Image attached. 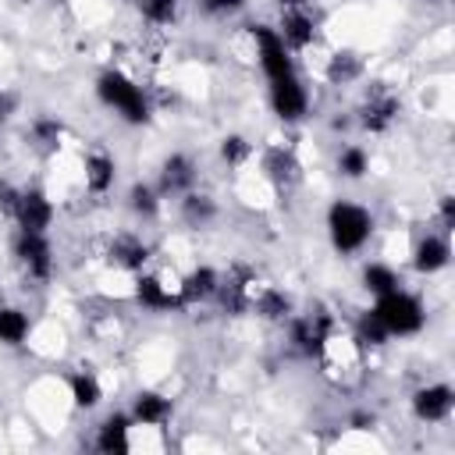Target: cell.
<instances>
[{
	"label": "cell",
	"instance_id": "484cf974",
	"mask_svg": "<svg viewBox=\"0 0 455 455\" xmlns=\"http://www.w3.org/2000/svg\"><path fill=\"white\" fill-rule=\"evenodd\" d=\"M267 174H270L277 185H291V181L299 178V164H295V156H291V153L274 149V153L267 156Z\"/></svg>",
	"mask_w": 455,
	"mask_h": 455
},
{
	"label": "cell",
	"instance_id": "8fae6325",
	"mask_svg": "<svg viewBox=\"0 0 455 455\" xmlns=\"http://www.w3.org/2000/svg\"><path fill=\"white\" fill-rule=\"evenodd\" d=\"M291 341L302 355H323L331 341V320L327 316H299L291 320Z\"/></svg>",
	"mask_w": 455,
	"mask_h": 455
},
{
	"label": "cell",
	"instance_id": "8992f818",
	"mask_svg": "<svg viewBox=\"0 0 455 455\" xmlns=\"http://www.w3.org/2000/svg\"><path fill=\"white\" fill-rule=\"evenodd\" d=\"M270 107L281 121H299L309 110V92L295 71L284 78H270Z\"/></svg>",
	"mask_w": 455,
	"mask_h": 455
},
{
	"label": "cell",
	"instance_id": "5b68a950",
	"mask_svg": "<svg viewBox=\"0 0 455 455\" xmlns=\"http://www.w3.org/2000/svg\"><path fill=\"white\" fill-rule=\"evenodd\" d=\"M14 256L28 270V277H36V281H46L53 274V249L46 242V231H21L18 228Z\"/></svg>",
	"mask_w": 455,
	"mask_h": 455
},
{
	"label": "cell",
	"instance_id": "9c48e42d",
	"mask_svg": "<svg viewBox=\"0 0 455 455\" xmlns=\"http://www.w3.org/2000/svg\"><path fill=\"white\" fill-rule=\"evenodd\" d=\"M398 110H402L398 96H391L387 89H373V92L366 96V103L359 107V124H363L366 132H387L391 121L398 117Z\"/></svg>",
	"mask_w": 455,
	"mask_h": 455
},
{
	"label": "cell",
	"instance_id": "f546056e",
	"mask_svg": "<svg viewBox=\"0 0 455 455\" xmlns=\"http://www.w3.org/2000/svg\"><path fill=\"white\" fill-rule=\"evenodd\" d=\"M142 14L153 25H171L178 18V0H142Z\"/></svg>",
	"mask_w": 455,
	"mask_h": 455
},
{
	"label": "cell",
	"instance_id": "d4e9b609",
	"mask_svg": "<svg viewBox=\"0 0 455 455\" xmlns=\"http://www.w3.org/2000/svg\"><path fill=\"white\" fill-rule=\"evenodd\" d=\"M370 171V156H366V149L363 146H345L341 153H338V174L341 178H363Z\"/></svg>",
	"mask_w": 455,
	"mask_h": 455
},
{
	"label": "cell",
	"instance_id": "3957f363",
	"mask_svg": "<svg viewBox=\"0 0 455 455\" xmlns=\"http://www.w3.org/2000/svg\"><path fill=\"white\" fill-rule=\"evenodd\" d=\"M373 313L380 316V323L387 327V334H416V331L423 327V320H427V313H423L419 299H416V295H409L402 284H398L395 291L377 295Z\"/></svg>",
	"mask_w": 455,
	"mask_h": 455
},
{
	"label": "cell",
	"instance_id": "d6986e66",
	"mask_svg": "<svg viewBox=\"0 0 455 455\" xmlns=\"http://www.w3.org/2000/svg\"><path fill=\"white\" fill-rule=\"evenodd\" d=\"M217 217V203L206 192H185L181 196V220L192 228H206Z\"/></svg>",
	"mask_w": 455,
	"mask_h": 455
},
{
	"label": "cell",
	"instance_id": "4dcf8cb0",
	"mask_svg": "<svg viewBox=\"0 0 455 455\" xmlns=\"http://www.w3.org/2000/svg\"><path fill=\"white\" fill-rule=\"evenodd\" d=\"M359 57L355 53H338L334 60H331V68H327V78L331 82H352L355 75H359Z\"/></svg>",
	"mask_w": 455,
	"mask_h": 455
},
{
	"label": "cell",
	"instance_id": "9a60e30c",
	"mask_svg": "<svg viewBox=\"0 0 455 455\" xmlns=\"http://www.w3.org/2000/svg\"><path fill=\"white\" fill-rule=\"evenodd\" d=\"M448 256H451V249H448V238H444V235H427V238H419L416 249H412V263H416L419 274H437V270H444V267H448Z\"/></svg>",
	"mask_w": 455,
	"mask_h": 455
},
{
	"label": "cell",
	"instance_id": "277c9868",
	"mask_svg": "<svg viewBox=\"0 0 455 455\" xmlns=\"http://www.w3.org/2000/svg\"><path fill=\"white\" fill-rule=\"evenodd\" d=\"M252 39H256V57H259V68L267 78H284L295 71L291 64V50L284 46L281 32L270 28V25H252Z\"/></svg>",
	"mask_w": 455,
	"mask_h": 455
},
{
	"label": "cell",
	"instance_id": "e575fe53",
	"mask_svg": "<svg viewBox=\"0 0 455 455\" xmlns=\"http://www.w3.org/2000/svg\"><path fill=\"white\" fill-rule=\"evenodd\" d=\"M441 224H444V231L455 228V199H451V196L441 199Z\"/></svg>",
	"mask_w": 455,
	"mask_h": 455
},
{
	"label": "cell",
	"instance_id": "e0dca14e",
	"mask_svg": "<svg viewBox=\"0 0 455 455\" xmlns=\"http://www.w3.org/2000/svg\"><path fill=\"white\" fill-rule=\"evenodd\" d=\"M135 299L146 306V309H171V306H181V295L178 291H171L160 277H153V274H142L139 281H135Z\"/></svg>",
	"mask_w": 455,
	"mask_h": 455
},
{
	"label": "cell",
	"instance_id": "4fadbf2b",
	"mask_svg": "<svg viewBox=\"0 0 455 455\" xmlns=\"http://www.w3.org/2000/svg\"><path fill=\"white\" fill-rule=\"evenodd\" d=\"M96 448L103 455H124L132 448V416L114 412L96 427Z\"/></svg>",
	"mask_w": 455,
	"mask_h": 455
},
{
	"label": "cell",
	"instance_id": "2e32d148",
	"mask_svg": "<svg viewBox=\"0 0 455 455\" xmlns=\"http://www.w3.org/2000/svg\"><path fill=\"white\" fill-rule=\"evenodd\" d=\"M217 288H220V274L213 267H196L178 284V295H181V302H203V299H213Z\"/></svg>",
	"mask_w": 455,
	"mask_h": 455
},
{
	"label": "cell",
	"instance_id": "f1b7e54d",
	"mask_svg": "<svg viewBox=\"0 0 455 455\" xmlns=\"http://www.w3.org/2000/svg\"><path fill=\"white\" fill-rule=\"evenodd\" d=\"M249 153H252V142H249L245 135H224V139H220V156H224V164L238 167V164L249 160Z\"/></svg>",
	"mask_w": 455,
	"mask_h": 455
},
{
	"label": "cell",
	"instance_id": "52a82bcc",
	"mask_svg": "<svg viewBox=\"0 0 455 455\" xmlns=\"http://www.w3.org/2000/svg\"><path fill=\"white\" fill-rule=\"evenodd\" d=\"M11 217L18 220L21 231H46V228L53 224V203H50L46 192H39V188H21L18 206H14Z\"/></svg>",
	"mask_w": 455,
	"mask_h": 455
},
{
	"label": "cell",
	"instance_id": "d590c367",
	"mask_svg": "<svg viewBox=\"0 0 455 455\" xmlns=\"http://www.w3.org/2000/svg\"><path fill=\"white\" fill-rule=\"evenodd\" d=\"M348 423H352L355 430H370V427L377 423V416H373V412H352V419H348Z\"/></svg>",
	"mask_w": 455,
	"mask_h": 455
},
{
	"label": "cell",
	"instance_id": "30bf717a",
	"mask_svg": "<svg viewBox=\"0 0 455 455\" xmlns=\"http://www.w3.org/2000/svg\"><path fill=\"white\" fill-rule=\"evenodd\" d=\"M196 185V160L185 153H171L160 164V196H185Z\"/></svg>",
	"mask_w": 455,
	"mask_h": 455
},
{
	"label": "cell",
	"instance_id": "83f0119b",
	"mask_svg": "<svg viewBox=\"0 0 455 455\" xmlns=\"http://www.w3.org/2000/svg\"><path fill=\"white\" fill-rule=\"evenodd\" d=\"M355 338L366 341V345H384L391 334H387V327L380 323V316H377L373 309H366V313L359 316V323H355Z\"/></svg>",
	"mask_w": 455,
	"mask_h": 455
},
{
	"label": "cell",
	"instance_id": "ba28073f",
	"mask_svg": "<svg viewBox=\"0 0 455 455\" xmlns=\"http://www.w3.org/2000/svg\"><path fill=\"white\" fill-rule=\"evenodd\" d=\"M455 405V391L448 384H427L412 395V412L419 423H444L451 416Z\"/></svg>",
	"mask_w": 455,
	"mask_h": 455
},
{
	"label": "cell",
	"instance_id": "6da1fadb",
	"mask_svg": "<svg viewBox=\"0 0 455 455\" xmlns=\"http://www.w3.org/2000/svg\"><path fill=\"white\" fill-rule=\"evenodd\" d=\"M327 235H331V245L341 252V256H352L359 252L370 235H373V217L370 210H363L359 203H348V199H338L331 210H327Z\"/></svg>",
	"mask_w": 455,
	"mask_h": 455
},
{
	"label": "cell",
	"instance_id": "836d02e7",
	"mask_svg": "<svg viewBox=\"0 0 455 455\" xmlns=\"http://www.w3.org/2000/svg\"><path fill=\"white\" fill-rule=\"evenodd\" d=\"M18 196H21V188H11L7 181H0V210H4V213H14Z\"/></svg>",
	"mask_w": 455,
	"mask_h": 455
},
{
	"label": "cell",
	"instance_id": "8d00e7d4",
	"mask_svg": "<svg viewBox=\"0 0 455 455\" xmlns=\"http://www.w3.org/2000/svg\"><path fill=\"white\" fill-rule=\"evenodd\" d=\"M281 4V11H291V7H306L309 0H277Z\"/></svg>",
	"mask_w": 455,
	"mask_h": 455
},
{
	"label": "cell",
	"instance_id": "cb8c5ba5",
	"mask_svg": "<svg viewBox=\"0 0 455 455\" xmlns=\"http://www.w3.org/2000/svg\"><path fill=\"white\" fill-rule=\"evenodd\" d=\"M128 206H132L135 217L149 220V217H156V210H160V192H156L153 185H146V181H135L132 192H128Z\"/></svg>",
	"mask_w": 455,
	"mask_h": 455
},
{
	"label": "cell",
	"instance_id": "d6a6232c",
	"mask_svg": "<svg viewBox=\"0 0 455 455\" xmlns=\"http://www.w3.org/2000/svg\"><path fill=\"white\" fill-rule=\"evenodd\" d=\"M199 7H203L206 14H213V18H228V14L242 11L245 0H199Z\"/></svg>",
	"mask_w": 455,
	"mask_h": 455
},
{
	"label": "cell",
	"instance_id": "7c38bea8",
	"mask_svg": "<svg viewBox=\"0 0 455 455\" xmlns=\"http://www.w3.org/2000/svg\"><path fill=\"white\" fill-rule=\"evenodd\" d=\"M281 39L288 50H306L313 39H316V18L306 11V7H291L281 14Z\"/></svg>",
	"mask_w": 455,
	"mask_h": 455
},
{
	"label": "cell",
	"instance_id": "5bb4252c",
	"mask_svg": "<svg viewBox=\"0 0 455 455\" xmlns=\"http://www.w3.org/2000/svg\"><path fill=\"white\" fill-rule=\"evenodd\" d=\"M132 423L139 427H164L171 419V398H164L160 391H139L132 398Z\"/></svg>",
	"mask_w": 455,
	"mask_h": 455
},
{
	"label": "cell",
	"instance_id": "1f68e13d",
	"mask_svg": "<svg viewBox=\"0 0 455 455\" xmlns=\"http://www.w3.org/2000/svg\"><path fill=\"white\" fill-rule=\"evenodd\" d=\"M60 132H64V124H60L57 117H36V121H32V135H36V142H43V146H53V142L60 139Z\"/></svg>",
	"mask_w": 455,
	"mask_h": 455
},
{
	"label": "cell",
	"instance_id": "4316f807",
	"mask_svg": "<svg viewBox=\"0 0 455 455\" xmlns=\"http://www.w3.org/2000/svg\"><path fill=\"white\" fill-rule=\"evenodd\" d=\"M363 284L373 291V295H384V291H395L398 288V274L387 267V263H370L363 270Z\"/></svg>",
	"mask_w": 455,
	"mask_h": 455
},
{
	"label": "cell",
	"instance_id": "603a6c76",
	"mask_svg": "<svg viewBox=\"0 0 455 455\" xmlns=\"http://www.w3.org/2000/svg\"><path fill=\"white\" fill-rule=\"evenodd\" d=\"M68 387H71V402L78 409H96L100 398H103V387H100V380L92 373H71Z\"/></svg>",
	"mask_w": 455,
	"mask_h": 455
},
{
	"label": "cell",
	"instance_id": "ac0fdd59",
	"mask_svg": "<svg viewBox=\"0 0 455 455\" xmlns=\"http://www.w3.org/2000/svg\"><path fill=\"white\" fill-rule=\"evenodd\" d=\"M114 178H117V167H114V160L107 153H89L85 156V188L89 192H96V196L110 192Z\"/></svg>",
	"mask_w": 455,
	"mask_h": 455
},
{
	"label": "cell",
	"instance_id": "ffe728a7",
	"mask_svg": "<svg viewBox=\"0 0 455 455\" xmlns=\"http://www.w3.org/2000/svg\"><path fill=\"white\" fill-rule=\"evenodd\" d=\"M110 259L124 270H142V263L149 259V245L142 238H132V235H121L114 245H110Z\"/></svg>",
	"mask_w": 455,
	"mask_h": 455
},
{
	"label": "cell",
	"instance_id": "74e56055",
	"mask_svg": "<svg viewBox=\"0 0 455 455\" xmlns=\"http://www.w3.org/2000/svg\"><path fill=\"white\" fill-rule=\"evenodd\" d=\"M7 110H11V96H7V92H0V121L7 117Z\"/></svg>",
	"mask_w": 455,
	"mask_h": 455
},
{
	"label": "cell",
	"instance_id": "44dd1931",
	"mask_svg": "<svg viewBox=\"0 0 455 455\" xmlns=\"http://www.w3.org/2000/svg\"><path fill=\"white\" fill-rule=\"evenodd\" d=\"M252 309L259 316H267V320H288L291 316V299L284 291H277V288H256Z\"/></svg>",
	"mask_w": 455,
	"mask_h": 455
},
{
	"label": "cell",
	"instance_id": "7a4b0ae2",
	"mask_svg": "<svg viewBox=\"0 0 455 455\" xmlns=\"http://www.w3.org/2000/svg\"><path fill=\"white\" fill-rule=\"evenodd\" d=\"M96 96H100L107 107H114L128 124H146V121H149V100H146L142 85L132 82V78L121 75V71H103V75L96 78Z\"/></svg>",
	"mask_w": 455,
	"mask_h": 455
},
{
	"label": "cell",
	"instance_id": "7402d4cb",
	"mask_svg": "<svg viewBox=\"0 0 455 455\" xmlns=\"http://www.w3.org/2000/svg\"><path fill=\"white\" fill-rule=\"evenodd\" d=\"M32 331V320L18 306H0V341L4 345H21Z\"/></svg>",
	"mask_w": 455,
	"mask_h": 455
}]
</instances>
